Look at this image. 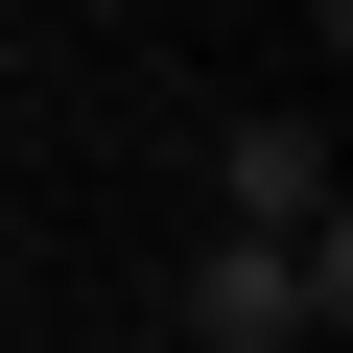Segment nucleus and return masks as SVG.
<instances>
[{"label":"nucleus","instance_id":"nucleus-1","mask_svg":"<svg viewBox=\"0 0 353 353\" xmlns=\"http://www.w3.org/2000/svg\"><path fill=\"white\" fill-rule=\"evenodd\" d=\"M165 330H189V353H306V330H353V212H330V236H189Z\"/></svg>","mask_w":353,"mask_h":353},{"label":"nucleus","instance_id":"nucleus-2","mask_svg":"<svg viewBox=\"0 0 353 353\" xmlns=\"http://www.w3.org/2000/svg\"><path fill=\"white\" fill-rule=\"evenodd\" d=\"M212 236H330V141L306 118H236L212 141Z\"/></svg>","mask_w":353,"mask_h":353},{"label":"nucleus","instance_id":"nucleus-3","mask_svg":"<svg viewBox=\"0 0 353 353\" xmlns=\"http://www.w3.org/2000/svg\"><path fill=\"white\" fill-rule=\"evenodd\" d=\"M306 24H353V0H306Z\"/></svg>","mask_w":353,"mask_h":353}]
</instances>
